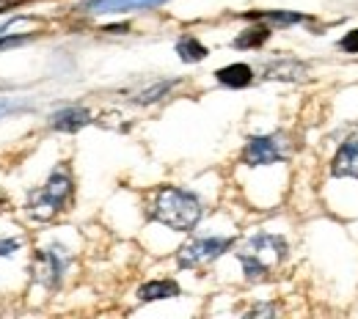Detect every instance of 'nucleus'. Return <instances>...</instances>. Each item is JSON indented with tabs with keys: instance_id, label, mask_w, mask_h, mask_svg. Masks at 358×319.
<instances>
[{
	"instance_id": "f257e3e1",
	"label": "nucleus",
	"mask_w": 358,
	"mask_h": 319,
	"mask_svg": "<svg viewBox=\"0 0 358 319\" xmlns=\"http://www.w3.org/2000/svg\"><path fill=\"white\" fill-rule=\"evenodd\" d=\"M201 201L182 190V187H160L157 195L152 198L149 207V218L163 223V226L174 228V231H190L201 221Z\"/></svg>"
},
{
	"instance_id": "f03ea898",
	"label": "nucleus",
	"mask_w": 358,
	"mask_h": 319,
	"mask_svg": "<svg viewBox=\"0 0 358 319\" xmlns=\"http://www.w3.org/2000/svg\"><path fill=\"white\" fill-rule=\"evenodd\" d=\"M248 281H268L270 273L287 259V239L278 234H254L237 253Z\"/></svg>"
},
{
	"instance_id": "7ed1b4c3",
	"label": "nucleus",
	"mask_w": 358,
	"mask_h": 319,
	"mask_svg": "<svg viewBox=\"0 0 358 319\" xmlns=\"http://www.w3.org/2000/svg\"><path fill=\"white\" fill-rule=\"evenodd\" d=\"M72 193H75V187H72V174H69V168L61 163V165L50 174V179L45 182V187H39V190L31 195L28 212H31L36 221H50V218H55L58 212H64V207L72 201Z\"/></svg>"
},
{
	"instance_id": "20e7f679",
	"label": "nucleus",
	"mask_w": 358,
	"mask_h": 319,
	"mask_svg": "<svg viewBox=\"0 0 358 319\" xmlns=\"http://www.w3.org/2000/svg\"><path fill=\"white\" fill-rule=\"evenodd\" d=\"M231 237H199L190 239L187 245H182L177 253V265L182 270H193V267H204L210 262H215L218 256H224L231 248Z\"/></svg>"
},
{
	"instance_id": "39448f33",
	"label": "nucleus",
	"mask_w": 358,
	"mask_h": 319,
	"mask_svg": "<svg viewBox=\"0 0 358 319\" xmlns=\"http://www.w3.org/2000/svg\"><path fill=\"white\" fill-rule=\"evenodd\" d=\"M287 154H289V143L284 135L251 138L243 149V163L251 168H259V165H273V163L287 160Z\"/></svg>"
},
{
	"instance_id": "423d86ee",
	"label": "nucleus",
	"mask_w": 358,
	"mask_h": 319,
	"mask_svg": "<svg viewBox=\"0 0 358 319\" xmlns=\"http://www.w3.org/2000/svg\"><path fill=\"white\" fill-rule=\"evenodd\" d=\"M69 265V253L61 248V245H52V248H45L36 253L34 259V278L47 286V289H55L61 283V275Z\"/></svg>"
},
{
	"instance_id": "0eeeda50",
	"label": "nucleus",
	"mask_w": 358,
	"mask_h": 319,
	"mask_svg": "<svg viewBox=\"0 0 358 319\" xmlns=\"http://www.w3.org/2000/svg\"><path fill=\"white\" fill-rule=\"evenodd\" d=\"M331 174L334 177H353V179H358V135L348 138L339 146V151H336V157L331 163Z\"/></svg>"
},
{
	"instance_id": "6e6552de",
	"label": "nucleus",
	"mask_w": 358,
	"mask_h": 319,
	"mask_svg": "<svg viewBox=\"0 0 358 319\" xmlns=\"http://www.w3.org/2000/svg\"><path fill=\"white\" fill-rule=\"evenodd\" d=\"M91 121V113L86 107H64V110H58V113H52L50 116V127L52 130H58V133H78V130H83L86 124Z\"/></svg>"
},
{
	"instance_id": "1a4fd4ad",
	"label": "nucleus",
	"mask_w": 358,
	"mask_h": 319,
	"mask_svg": "<svg viewBox=\"0 0 358 319\" xmlns=\"http://www.w3.org/2000/svg\"><path fill=\"white\" fill-rule=\"evenodd\" d=\"M179 295V283L171 278H163V281H149L138 289V300L141 303H155V300H171Z\"/></svg>"
},
{
	"instance_id": "9d476101",
	"label": "nucleus",
	"mask_w": 358,
	"mask_h": 319,
	"mask_svg": "<svg viewBox=\"0 0 358 319\" xmlns=\"http://www.w3.org/2000/svg\"><path fill=\"white\" fill-rule=\"evenodd\" d=\"M215 77H218V83H224L229 89H245L254 80V72L248 64H229L215 72Z\"/></svg>"
},
{
	"instance_id": "9b49d317",
	"label": "nucleus",
	"mask_w": 358,
	"mask_h": 319,
	"mask_svg": "<svg viewBox=\"0 0 358 319\" xmlns=\"http://www.w3.org/2000/svg\"><path fill=\"white\" fill-rule=\"evenodd\" d=\"M166 0H91L86 6V11H127V8H155Z\"/></svg>"
},
{
	"instance_id": "f8f14e48",
	"label": "nucleus",
	"mask_w": 358,
	"mask_h": 319,
	"mask_svg": "<svg viewBox=\"0 0 358 319\" xmlns=\"http://www.w3.org/2000/svg\"><path fill=\"white\" fill-rule=\"evenodd\" d=\"M177 55L185 64H199L207 58V47L201 45L196 36H182L177 42Z\"/></svg>"
},
{
	"instance_id": "ddd939ff",
	"label": "nucleus",
	"mask_w": 358,
	"mask_h": 319,
	"mask_svg": "<svg viewBox=\"0 0 358 319\" xmlns=\"http://www.w3.org/2000/svg\"><path fill=\"white\" fill-rule=\"evenodd\" d=\"M270 39V28L268 25H254V28H248V31H243L231 45L237 47V50H254V47H262L265 42Z\"/></svg>"
},
{
	"instance_id": "4468645a",
	"label": "nucleus",
	"mask_w": 358,
	"mask_h": 319,
	"mask_svg": "<svg viewBox=\"0 0 358 319\" xmlns=\"http://www.w3.org/2000/svg\"><path fill=\"white\" fill-rule=\"evenodd\" d=\"M251 20H265V22H275V25H295V22H303L306 17L303 14H295V11H257V14H248Z\"/></svg>"
},
{
	"instance_id": "2eb2a0df",
	"label": "nucleus",
	"mask_w": 358,
	"mask_h": 319,
	"mask_svg": "<svg viewBox=\"0 0 358 319\" xmlns=\"http://www.w3.org/2000/svg\"><path fill=\"white\" fill-rule=\"evenodd\" d=\"M303 69L298 66V64H284V61H278V64H273L268 69V77H278V80H298V75H301Z\"/></svg>"
},
{
	"instance_id": "dca6fc26",
	"label": "nucleus",
	"mask_w": 358,
	"mask_h": 319,
	"mask_svg": "<svg viewBox=\"0 0 358 319\" xmlns=\"http://www.w3.org/2000/svg\"><path fill=\"white\" fill-rule=\"evenodd\" d=\"M174 83L169 80V83H157V86H152V89H146V91H141L138 96H135V102L138 105H149V102H157L160 96H166L169 94V89H171Z\"/></svg>"
},
{
	"instance_id": "f3484780",
	"label": "nucleus",
	"mask_w": 358,
	"mask_h": 319,
	"mask_svg": "<svg viewBox=\"0 0 358 319\" xmlns=\"http://www.w3.org/2000/svg\"><path fill=\"white\" fill-rule=\"evenodd\" d=\"M339 47H342L345 52H358V31H350V34L339 42Z\"/></svg>"
},
{
	"instance_id": "a211bd4d",
	"label": "nucleus",
	"mask_w": 358,
	"mask_h": 319,
	"mask_svg": "<svg viewBox=\"0 0 358 319\" xmlns=\"http://www.w3.org/2000/svg\"><path fill=\"white\" fill-rule=\"evenodd\" d=\"M28 42V36H3L0 39V50H11V47H20Z\"/></svg>"
},
{
	"instance_id": "6ab92c4d",
	"label": "nucleus",
	"mask_w": 358,
	"mask_h": 319,
	"mask_svg": "<svg viewBox=\"0 0 358 319\" xmlns=\"http://www.w3.org/2000/svg\"><path fill=\"white\" fill-rule=\"evenodd\" d=\"M20 245H22V239H3L0 242V256H11Z\"/></svg>"
},
{
	"instance_id": "aec40b11",
	"label": "nucleus",
	"mask_w": 358,
	"mask_h": 319,
	"mask_svg": "<svg viewBox=\"0 0 358 319\" xmlns=\"http://www.w3.org/2000/svg\"><path fill=\"white\" fill-rule=\"evenodd\" d=\"M265 314H275V306H257V309H251L248 311V317H265Z\"/></svg>"
},
{
	"instance_id": "412c9836",
	"label": "nucleus",
	"mask_w": 358,
	"mask_h": 319,
	"mask_svg": "<svg viewBox=\"0 0 358 319\" xmlns=\"http://www.w3.org/2000/svg\"><path fill=\"white\" fill-rule=\"evenodd\" d=\"M14 110H20V105H14L11 99H0V119L8 116V113H14Z\"/></svg>"
}]
</instances>
